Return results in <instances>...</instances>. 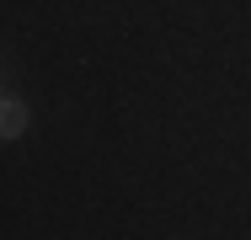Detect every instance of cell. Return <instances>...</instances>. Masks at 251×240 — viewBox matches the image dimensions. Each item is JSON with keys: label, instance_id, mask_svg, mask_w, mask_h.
Returning <instances> with one entry per match:
<instances>
[{"label": "cell", "instance_id": "obj_1", "mask_svg": "<svg viewBox=\"0 0 251 240\" xmlns=\"http://www.w3.org/2000/svg\"><path fill=\"white\" fill-rule=\"evenodd\" d=\"M27 118H32V112H27L22 96H5V91H0V144L22 139V134H27Z\"/></svg>", "mask_w": 251, "mask_h": 240}]
</instances>
